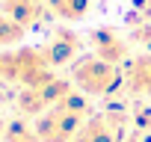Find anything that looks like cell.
I'll use <instances>...</instances> for the list:
<instances>
[{"label":"cell","mask_w":151,"mask_h":142,"mask_svg":"<svg viewBox=\"0 0 151 142\" xmlns=\"http://www.w3.org/2000/svg\"><path fill=\"white\" fill-rule=\"evenodd\" d=\"M71 83L89 98H110L124 86V71L119 65L98 59L95 53H86L71 62Z\"/></svg>","instance_id":"3"},{"label":"cell","mask_w":151,"mask_h":142,"mask_svg":"<svg viewBox=\"0 0 151 142\" xmlns=\"http://www.w3.org/2000/svg\"><path fill=\"white\" fill-rule=\"evenodd\" d=\"M127 39H130V44L151 47V18H145V21H133V24H130Z\"/></svg>","instance_id":"13"},{"label":"cell","mask_w":151,"mask_h":142,"mask_svg":"<svg viewBox=\"0 0 151 142\" xmlns=\"http://www.w3.org/2000/svg\"><path fill=\"white\" fill-rule=\"evenodd\" d=\"M24 36H27V30L24 27H18L12 18H6L3 12H0V47H18L21 42H24Z\"/></svg>","instance_id":"11"},{"label":"cell","mask_w":151,"mask_h":142,"mask_svg":"<svg viewBox=\"0 0 151 142\" xmlns=\"http://www.w3.org/2000/svg\"><path fill=\"white\" fill-rule=\"evenodd\" d=\"M47 3V12L56 15L59 21H80L86 18L92 0H45Z\"/></svg>","instance_id":"10"},{"label":"cell","mask_w":151,"mask_h":142,"mask_svg":"<svg viewBox=\"0 0 151 142\" xmlns=\"http://www.w3.org/2000/svg\"><path fill=\"white\" fill-rule=\"evenodd\" d=\"M89 44H92V53L110 65H124L130 59V39L122 36L119 30L113 27H95L89 33Z\"/></svg>","instance_id":"6"},{"label":"cell","mask_w":151,"mask_h":142,"mask_svg":"<svg viewBox=\"0 0 151 142\" xmlns=\"http://www.w3.org/2000/svg\"><path fill=\"white\" fill-rule=\"evenodd\" d=\"M0 12H3L6 18H12L18 27L30 30V27L45 21L47 3L45 0H0Z\"/></svg>","instance_id":"8"},{"label":"cell","mask_w":151,"mask_h":142,"mask_svg":"<svg viewBox=\"0 0 151 142\" xmlns=\"http://www.w3.org/2000/svg\"><path fill=\"white\" fill-rule=\"evenodd\" d=\"M42 47H45V53H47V62L56 68V65L74 62V59L80 56L83 39L74 33V30H68V27H59V30L47 39V44H42Z\"/></svg>","instance_id":"7"},{"label":"cell","mask_w":151,"mask_h":142,"mask_svg":"<svg viewBox=\"0 0 151 142\" xmlns=\"http://www.w3.org/2000/svg\"><path fill=\"white\" fill-rule=\"evenodd\" d=\"M71 89H74L71 80L53 74V77H47V80H42V83L24 86V89L15 95V110H18L24 118H39V115H45L47 110H53Z\"/></svg>","instance_id":"4"},{"label":"cell","mask_w":151,"mask_h":142,"mask_svg":"<svg viewBox=\"0 0 151 142\" xmlns=\"http://www.w3.org/2000/svg\"><path fill=\"white\" fill-rule=\"evenodd\" d=\"M56 71L53 65L47 62V53L45 47H6L0 50V80L3 83H12V86H33V83H42L47 77H53Z\"/></svg>","instance_id":"2"},{"label":"cell","mask_w":151,"mask_h":142,"mask_svg":"<svg viewBox=\"0 0 151 142\" xmlns=\"http://www.w3.org/2000/svg\"><path fill=\"white\" fill-rule=\"evenodd\" d=\"M124 86L133 92V95H145L151 98V53H136L130 56L124 65Z\"/></svg>","instance_id":"9"},{"label":"cell","mask_w":151,"mask_h":142,"mask_svg":"<svg viewBox=\"0 0 151 142\" xmlns=\"http://www.w3.org/2000/svg\"><path fill=\"white\" fill-rule=\"evenodd\" d=\"M95 115L92 104H89V95L71 89L53 110H47L45 115L36 118V136L39 142H74L77 130Z\"/></svg>","instance_id":"1"},{"label":"cell","mask_w":151,"mask_h":142,"mask_svg":"<svg viewBox=\"0 0 151 142\" xmlns=\"http://www.w3.org/2000/svg\"><path fill=\"white\" fill-rule=\"evenodd\" d=\"M130 124V115L124 110H104L95 113L74 136V142H124V130Z\"/></svg>","instance_id":"5"},{"label":"cell","mask_w":151,"mask_h":142,"mask_svg":"<svg viewBox=\"0 0 151 142\" xmlns=\"http://www.w3.org/2000/svg\"><path fill=\"white\" fill-rule=\"evenodd\" d=\"M3 142H39L36 127L27 121H9L3 130Z\"/></svg>","instance_id":"12"}]
</instances>
